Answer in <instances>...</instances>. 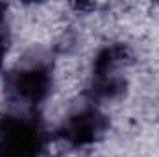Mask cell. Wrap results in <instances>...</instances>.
<instances>
[{
  "instance_id": "obj_1",
  "label": "cell",
  "mask_w": 159,
  "mask_h": 157,
  "mask_svg": "<svg viewBox=\"0 0 159 157\" xmlns=\"http://www.w3.org/2000/svg\"><path fill=\"white\" fill-rule=\"evenodd\" d=\"M43 146L39 126L26 117L0 120V157H37Z\"/></svg>"
},
{
  "instance_id": "obj_3",
  "label": "cell",
  "mask_w": 159,
  "mask_h": 157,
  "mask_svg": "<svg viewBox=\"0 0 159 157\" xmlns=\"http://www.w3.org/2000/svg\"><path fill=\"white\" fill-rule=\"evenodd\" d=\"M104 117L96 111H81L78 115L70 117L65 126V137L72 144H87L94 142L98 135L104 131Z\"/></svg>"
},
{
  "instance_id": "obj_4",
  "label": "cell",
  "mask_w": 159,
  "mask_h": 157,
  "mask_svg": "<svg viewBox=\"0 0 159 157\" xmlns=\"http://www.w3.org/2000/svg\"><path fill=\"white\" fill-rule=\"evenodd\" d=\"M4 54H6V39L0 35V65H2V59H4Z\"/></svg>"
},
{
  "instance_id": "obj_2",
  "label": "cell",
  "mask_w": 159,
  "mask_h": 157,
  "mask_svg": "<svg viewBox=\"0 0 159 157\" xmlns=\"http://www.w3.org/2000/svg\"><path fill=\"white\" fill-rule=\"evenodd\" d=\"M50 81H52L50 70L41 63H32V65L20 67L11 74L7 89L17 102L34 105V104H39L48 94Z\"/></svg>"
}]
</instances>
